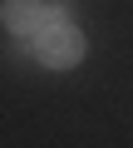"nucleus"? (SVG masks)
<instances>
[{"label":"nucleus","instance_id":"nucleus-1","mask_svg":"<svg viewBox=\"0 0 133 148\" xmlns=\"http://www.w3.org/2000/svg\"><path fill=\"white\" fill-rule=\"evenodd\" d=\"M30 40H35V59L44 69H74L84 59V35H79V25H69L64 10H49V20Z\"/></svg>","mask_w":133,"mask_h":148},{"label":"nucleus","instance_id":"nucleus-2","mask_svg":"<svg viewBox=\"0 0 133 148\" xmlns=\"http://www.w3.org/2000/svg\"><path fill=\"white\" fill-rule=\"evenodd\" d=\"M0 20L15 35H35L49 20V10H44V0H5V5H0Z\"/></svg>","mask_w":133,"mask_h":148}]
</instances>
